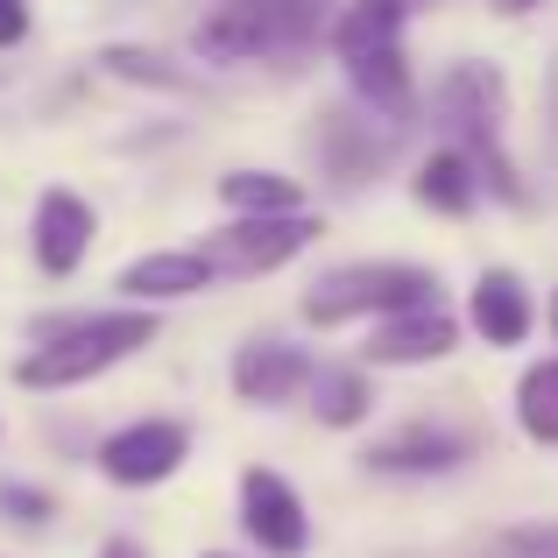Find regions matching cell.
I'll return each mask as SVG.
<instances>
[{
	"mask_svg": "<svg viewBox=\"0 0 558 558\" xmlns=\"http://www.w3.org/2000/svg\"><path fill=\"white\" fill-rule=\"evenodd\" d=\"M156 326L163 318L128 304V312H78V318H50L36 326V347L14 361V381L22 389H78V381L121 368L128 354L156 347Z\"/></svg>",
	"mask_w": 558,
	"mask_h": 558,
	"instance_id": "1",
	"label": "cell"
},
{
	"mask_svg": "<svg viewBox=\"0 0 558 558\" xmlns=\"http://www.w3.org/2000/svg\"><path fill=\"white\" fill-rule=\"evenodd\" d=\"M432 113H438V128H446V142L474 163L481 191L523 205V178H517V163H509V149H502V121H509L502 71H495V64H452L446 78H438Z\"/></svg>",
	"mask_w": 558,
	"mask_h": 558,
	"instance_id": "2",
	"label": "cell"
},
{
	"mask_svg": "<svg viewBox=\"0 0 558 558\" xmlns=\"http://www.w3.org/2000/svg\"><path fill=\"white\" fill-rule=\"evenodd\" d=\"M332 0H219L213 14L191 22V57L198 64H255V57L304 50L326 36Z\"/></svg>",
	"mask_w": 558,
	"mask_h": 558,
	"instance_id": "3",
	"label": "cell"
},
{
	"mask_svg": "<svg viewBox=\"0 0 558 558\" xmlns=\"http://www.w3.org/2000/svg\"><path fill=\"white\" fill-rule=\"evenodd\" d=\"M432 298H438V276L417 269V262H340L304 290V318L312 326H347V318H381Z\"/></svg>",
	"mask_w": 558,
	"mask_h": 558,
	"instance_id": "4",
	"label": "cell"
},
{
	"mask_svg": "<svg viewBox=\"0 0 558 558\" xmlns=\"http://www.w3.org/2000/svg\"><path fill=\"white\" fill-rule=\"evenodd\" d=\"M318 233H326V219L312 205H298V213H233L227 227H213L198 241V255L213 276H269L283 262H298Z\"/></svg>",
	"mask_w": 558,
	"mask_h": 558,
	"instance_id": "5",
	"label": "cell"
},
{
	"mask_svg": "<svg viewBox=\"0 0 558 558\" xmlns=\"http://www.w3.org/2000/svg\"><path fill=\"white\" fill-rule=\"evenodd\" d=\"M460 347V318L446 304H403V312H381L361 340V361L368 368H417V361H446Z\"/></svg>",
	"mask_w": 558,
	"mask_h": 558,
	"instance_id": "6",
	"label": "cell"
},
{
	"mask_svg": "<svg viewBox=\"0 0 558 558\" xmlns=\"http://www.w3.org/2000/svg\"><path fill=\"white\" fill-rule=\"evenodd\" d=\"M184 452H191V432L178 417H142L128 432L99 438V474L113 488H156V481H170L184 466Z\"/></svg>",
	"mask_w": 558,
	"mask_h": 558,
	"instance_id": "7",
	"label": "cell"
},
{
	"mask_svg": "<svg viewBox=\"0 0 558 558\" xmlns=\"http://www.w3.org/2000/svg\"><path fill=\"white\" fill-rule=\"evenodd\" d=\"M93 233H99V213L78 198V191H64V184H50L36 198V227H28V247H36V269L43 276H78V262L93 255Z\"/></svg>",
	"mask_w": 558,
	"mask_h": 558,
	"instance_id": "8",
	"label": "cell"
},
{
	"mask_svg": "<svg viewBox=\"0 0 558 558\" xmlns=\"http://www.w3.org/2000/svg\"><path fill=\"white\" fill-rule=\"evenodd\" d=\"M241 523H247V537L269 545L276 558H298L304 537H312L298 488H290L283 474H269V466H247V474H241Z\"/></svg>",
	"mask_w": 558,
	"mask_h": 558,
	"instance_id": "9",
	"label": "cell"
},
{
	"mask_svg": "<svg viewBox=\"0 0 558 558\" xmlns=\"http://www.w3.org/2000/svg\"><path fill=\"white\" fill-rule=\"evenodd\" d=\"M219 276L205 269L198 247H156V255H135L121 276H113V290H121L128 304H178V298H205Z\"/></svg>",
	"mask_w": 558,
	"mask_h": 558,
	"instance_id": "10",
	"label": "cell"
},
{
	"mask_svg": "<svg viewBox=\"0 0 558 558\" xmlns=\"http://www.w3.org/2000/svg\"><path fill=\"white\" fill-rule=\"evenodd\" d=\"M466 326H474V340L488 347H523L537 326L531 312V290H523L517 269H481L474 290H466Z\"/></svg>",
	"mask_w": 558,
	"mask_h": 558,
	"instance_id": "11",
	"label": "cell"
},
{
	"mask_svg": "<svg viewBox=\"0 0 558 558\" xmlns=\"http://www.w3.org/2000/svg\"><path fill=\"white\" fill-rule=\"evenodd\" d=\"M466 452H474L466 432H446V424H403V432L375 438V446L361 452V466H375V474H446V466H460Z\"/></svg>",
	"mask_w": 558,
	"mask_h": 558,
	"instance_id": "12",
	"label": "cell"
},
{
	"mask_svg": "<svg viewBox=\"0 0 558 558\" xmlns=\"http://www.w3.org/2000/svg\"><path fill=\"white\" fill-rule=\"evenodd\" d=\"M347 78H354V99L375 113L381 128H410V113H417V85H410V64H403V43H389V50H361L347 57Z\"/></svg>",
	"mask_w": 558,
	"mask_h": 558,
	"instance_id": "13",
	"label": "cell"
},
{
	"mask_svg": "<svg viewBox=\"0 0 558 558\" xmlns=\"http://www.w3.org/2000/svg\"><path fill=\"white\" fill-rule=\"evenodd\" d=\"M304 381H312V361L290 340H247L233 354V396L241 403H290Z\"/></svg>",
	"mask_w": 558,
	"mask_h": 558,
	"instance_id": "14",
	"label": "cell"
},
{
	"mask_svg": "<svg viewBox=\"0 0 558 558\" xmlns=\"http://www.w3.org/2000/svg\"><path fill=\"white\" fill-rule=\"evenodd\" d=\"M318 156H326V170L340 184H368L381 170V156H389V128L381 121H347V113H326V128H318Z\"/></svg>",
	"mask_w": 558,
	"mask_h": 558,
	"instance_id": "15",
	"label": "cell"
},
{
	"mask_svg": "<svg viewBox=\"0 0 558 558\" xmlns=\"http://www.w3.org/2000/svg\"><path fill=\"white\" fill-rule=\"evenodd\" d=\"M410 191H417L432 213H446V219H460V213H474V205H481V178H474V163H466L452 142H438V149L424 156L417 178H410Z\"/></svg>",
	"mask_w": 558,
	"mask_h": 558,
	"instance_id": "16",
	"label": "cell"
},
{
	"mask_svg": "<svg viewBox=\"0 0 558 558\" xmlns=\"http://www.w3.org/2000/svg\"><path fill=\"white\" fill-rule=\"evenodd\" d=\"M403 0H354V8H340L326 22V43L340 50V64L347 57H361V50H389V43H403Z\"/></svg>",
	"mask_w": 558,
	"mask_h": 558,
	"instance_id": "17",
	"label": "cell"
},
{
	"mask_svg": "<svg viewBox=\"0 0 558 558\" xmlns=\"http://www.w3.org/2000/svg\"><path fill=\"white\" fill-rule=\"evenodd\" d=\"M219 205H227V213H298L304 191H298V178H283V170H227V178H219Z\"/></svg>",
	"mask_w": 558,
	"mask_h": 558,
	"instance_id": "18",
	"label": "cell"
},
{
	"mask_svg": "<svg viewBox=\"0 0 558 558\" xmlns=\"http://www.w3.org/2000/svg\"><path fill=\"white\" fill-rule=\"evenodd\" d=\"M99 71L121 78V85H149V93H191V78L163 50H149V43H107V50H99Z\"/></svg>",
	"mask_w": 558,
	"mask_h": 558,
	"instance_id": "19",
	"label": "cell"
},
{
	"mask_svg": "<svg viewBox=\"0 0 558 558\" xmlns=\"http://www.w3.org/2000/svg\"><path fill=\"white\" fill-rule=\"evenodd\" d=\"M368 403H375V389H368V375H361V368H326V375L312 368V410H318V424L347 432V424L368 417Z\"/></svg>",
	"mask_w": 558,
	"mask_h": 558,
	"instance_id": "20",
	"label": "cell"
},
{
	"mask_svg": "<svg viewBox=\"0 0 558 558\" xmlns=\"http://www.w3.org/2000/svg\"><path fill=\"white\" fill-rule=\"evenodd\" d=\"M517 424L537 438V446H558V354L523 368V381H517Z\"/></svg>",
	"mask_w": 558,
	"mask_h": 558,
	"instance_id": "21",
	"label": "cell"
},
{
	"mask_svg": "<svg viewBox=\"0 0 558 558\" xmlns=\"http://www.w3.org/2000/svg\"><path fill=\"white\" fill-rule=\"evenodd\" d=\"M488 558H558V523H509L488 537Z\"/></svg>",
	"mask_w": 558,
	"mask_h": 558,
	"instance_id": "22",
	"label": "cell"
},
{
	"mask_svg": "<svg viewBox=\"0 0 558 558\" xmlns=\"http://www.w3.org/2000/svg\"><path fill=\"white\" fill-rule=\"evenodd\" d=\"M0 509H8L14 523H43L57 502H50V495H36V488H22V481H0Z\"/></svg>",
	"mask_w": 558,
	"mask_h": 558,
	"instance_id": "23",
	"label": "cell"
},
{
	"mask_svg": "<svg viewBox=\"0 0 558 558\" xmlns=\"http://www.w3.org/2000/svg\"><path fill=\"white\" fill-rule=\"evenodd\" d=\"M22 36H28V8L22 0H0V50H14Z\"/></svg>",
	"mask_w": 558,
	"mask_h": 558,
	"instance_id": "24",
	"label": "cell"
},
{
	"mask_svg": "<svg viewBox=\"0 0 558 558\" xmlns=\"http://www.w3.org/2000/svg\"><path fill=\"white\" fill-rule=\"evenodd\" d=\"M99 558H142V545H135V537H107V545H99Z\"/></svg>",
	"mask_w": 558,
	"mask_h": 558,
	"instance_id": "25",
	"label": "cell"
},
{
	"mask_svg": "<svg viewBox=\"0 0 558 558\" xmlns=\"http://www.w3.org/2000/svg\"><path fill=\"white\" fill-rule=\"evenodd\" d=\"M495 14H531V8H545V0H488Z\"/></svg>",
	"mask_w": 558,
	"mask_h": 558,
	"instance_id": "26",
	"label": "cell"
},
{
	"mask_svg": "<svg viewBox=\"0 0 558 558\" xmlns=\"http://www.w3.org/2000/svg\"><path fill=\"white\" fill-rule=\"evenodd\" d=\"M417 8H438V0H403V14H417Z\"/></svg>",
	"mask_w": 558,
	"mask_h": 558,
	"instance_id": "27",
	"label": "cell"
},
{
	"mask_svg": "<svg viewBox=\"0 0 558 558\" xmlns=\"http://www.w3.org/2000/svg\"><path fill=\"white\" fill-rule=\"evenodd\" d=\"M551 332H558V290H551Z\"/></svg>",
	"mask_w": 558,
	"mask_h": 558,
	"instance_id": "28",
	"label": "cell"
},
{
	"mask_svg": "<svg viewBox=\"0 0 558 558\" xmlns=\"http://www.w3.org/2000/svg\"><path fill=\"white\" fill-rule=\"evenodd\" d=\"M205 558H219V551H205Z\"/></svg>",
	"mask_w": 558,
	"mask_h": 558,
	"instance_id": "29",
	"label": "cell"
}]
</instances>
